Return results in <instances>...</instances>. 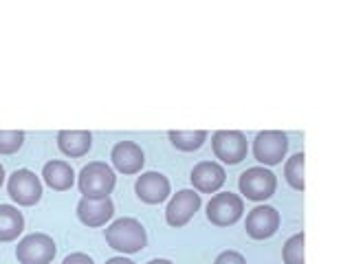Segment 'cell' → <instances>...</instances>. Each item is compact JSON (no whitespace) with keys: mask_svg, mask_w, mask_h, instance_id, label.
I'll use <instances>...</instances> for the list:
<instances>
[{"mask_svg":"<svg viewBox=\"0 0 352 264\" xmlns=\"http://www.w3.org/2000/svg\"><path fill=\"white\" fill-rule=\"evenodd\" d=\"M106 242L119 253H139L146 247L148 234L137 218H119L106 229Z\"/></svg>","mask_w":352,"mask_h":264,"instance_id":"1","label":"cell"},{"mask_svg":"<svg viewBox=\"0 0 352 264\" xmlns=\"http://www.w3.org/2000/svg\"><path fill=\"white\" fill-rule=\"evenodd\" d=\"M117 176L108 163L104 161H93L82 168L80 176H77V185L84 198H106L115 190Z\"/></svg>","mask_w":352,"mask_h":264,"instance_id":"2","label":"cell"},{"mask_svg":"<svg viewBox=\"0 0 352 264\" xmlns=\"http://www.w3.org/2000/svg\"><path fill=\"white\" fill-rule=\"evenodd\" d=\"M58 247L47 234H29L16 247V260L20 264H51Z\"/></svg>","mask_w":352,"mask_h":264,"instance_id":"3","label":"cell"},{"mask_svg":"<svg viewBox=\"0 0 352 264\" xmlns=\"http://www.w3.org/2000/svg\"><path fill=\"white\" fill-rule=\"evenodd\" d=\"M240 194L247 196L249 201H267L275 194V187H278V179L275 174L267 168H249L247 172L240 174Z\"/></svg>","mask_w":352,"mask_h":264,"instance_id":"4","label":"cell"},{"mask_svg":"<svg viewBox=\"0 0 352 264\" xmlns=\"http://www.w3.org/2000/svg\"><path fill=\"white\" fill-rule=\"evenodd\" d=\"M242 214H245V203H242V198L238 194L223 192L212 196V201L207 203V218L216 227L234 225L242 218Z\"/></svg>","mask_w":352,"mask_h":264,"instance_id":"5","label":"cell"},{"mask_svg":"<svg viewBox=\"0 0 352 264\" xmlns=\"http://www.w3.org/2000/svg\"><path fill=\"white\" fill-rule=\"evenodd\" d=\"M212 148L216 159L227 165H238L242 159H247L249 143L240 130H218L212 137Z\"/></svg>","mask_w":352,"mask_h":264,"instance_id":"6","label":"cell"},{"mask_svg":"<svg viewBox=\"0 0 352 264\" xmlns=\"http://www.w3.org/2000/svg\"><path fill=\"white\" fill-rule=\"evenodd\" d=\"M7 192L22 207L36 205L42 198V181L31 170H16L7 181Z\"/></svg>","mask_w":352,"mask_h":264,"instance_id":"7","label":"cell"},{"mask_svg":"<svg viewBox=\"0 0 352 264\" xmlns=\"http://www.w3.org/2000/svg\"><path fill=\"white\" fill-rule=\"evenodd\" d=\"M286 150H289V137L282 130H264L258 132L253 141V157L262 165H278L282 163Z\"/></svg>","mask_w":352,"mask_h":264,"instance_id":"8","label":"cell"},{"mask_svg":"<svg viewBox=\"0 0 352 264\" xmlns=\"http://www.w3.org/2000/svg\"><path fill=\"white\" fill-rule=\"evenodd\" d=\"M201 209V194L196 190H181L172 196V201L165 209V220L170 227H185Z\"/></svg>","mask_w":352,"mask_h":264,"instance_id":"9","label":"cell"},{"mask_svg":"<svg viewBox=\"0 0 352 264\" xmlns=\"http://www.w3.org/2000/svg\"><path fill=\"white\" fill-rule=\"evenodd\" d=\"M245 229L253 240H267L280 229V214L275 207L260 205L251 209L245 220Z\"/></svg>","mask_w":352,"mask_h":264,"instance_id":"10","label":"cell"},{"mask_svg":"<svg viewBox=\"0 0 352 264\" xmlns=\"http://www.w3.org/2000/svg\"><path fill=\"white\" fill-rule=\"evenodd\" d=\"M115 216V203L106 198H84L77 203V218L86 227H104Z\"/></svg>","mask_w":352,"mask_h":264,"instance_id":"11","label":"cell"},{"mask_svg":"<svg viewBox=\"0 0 352 264\" xmlns=\"http://www.w3.org/2000/svg\"><path fill=\"white\" fill-rule=\"evenodd\" d=\"M110 161L121 174H139L143 170V163H146V154L135 141H119L113 146Z\"/></svg>","mask_w":352,"mask_h":264,"instance_id":"12","label":"cell"},{"mask_svg":"<svg viewBox=\"0 0 352 264\" xmlns=\"http://www.w3.org/2000/svg\"><path fill=\"white\" fill-rule=\"evenodd\" d=\"M192 185L196 192H203V194H212V192H218L220 187L225 185L227 181V174H225V168L216 161H201L194 165L192 170Z\"/></svg>","mask_w":352,"mask_h":264,"instance_id":"13","label":"cell"},{"mask_svg":"<svg viewBox=\"0 0 352 264\" xmlns=\"http://www.w3.org/2000/svg\"><path fill=\"white\" fill-rule=\"evenodd\" d=\"M135 192H137V196L141 198L143 203L159 205L170 196L172 187H170L168 176H163L161 172H146V174H141L137 179Z\"/></svg>","mask_w":352,"mask_h":264,"instance_id":"14","label":"cell"},{"mask_svg":"<svg viewBox=\"0 0 352 264\" xmlns=\"http://www.w3.org/2000/svg\"><path fill=\"white\" fill-rule=\"evenodd\" d=\"M58 148L71 159H80L93 148V135L88 130H62L58 132Z\"/></svg>","mask_w":352,"mask_h":264,"instance_id":"15","label":"cell"},{"mask_svg":"<svg viewBox=\"0 0 352 264\" xmlns=\"http://www.w3.org/2000/svg\"><path fill=\"white\" fill-rule=\"evenodd\" d=\"M42 179L51 190L55 192H66L71 190L75 183V172L71 168V163L66 161H49L42 168Z\"/></svg>","mask_w":352,"mask_h":264,"instance_id":"16","label":"cell"},{"mask_svg":"<svg viewBox=\"0 0 352 264\" xmlns=\"http://www.w3.org/2000/svg\"><path fill=\"white\" fill-rule=\"evenodd\" d=\"M25 229V216L14 205H0V242L16 240Z\"/></svg>","mask_w":352,"mask_h":264,"instance_id":"17","label":"cell"},{"mask_svg":"<svg viewBox=\"0 0 352 264\" xmlns=\"http://www.w3.org/2000/svg\"><path fill=\"white\" fill-rule=\"evenodd\" d=\"M170 141L176 150L181 152H194L207 141V132L205 130H170Z\"/></svg>","mask_w":352,"mask_h":264,"instance_id":"18","label":"cell"},{"mask_svg":"<svg viewBox=\"0 0 352 264\" xmlns=\"http://www.w3.org/2000/svg\"><path fill=\"white\" fill-rule=\"evenodd\" d=\"M304 159H306L304 152H297L284 165V179L297 192H302L306 187L304 185Z\"/></svg>","mask_w":352,"mask_h":264,"instance_id":"19","label":"cell"},{"mask_svg":"<svg viewBox=\"0 0 352 264\" xmlns=\"http://www.w3.org/2000/svg\"><path fill=\"white\" fill-rule=\"evenodd\" d=\"M284 264H304V234H295L284 242Z\"/></svg>","mask_w":352,"mask_h":264,"instance_id":"20","label":"cell"},{"mask_svg":"<svg viewBox=\"0 0 352 264\" xmlns=\"http://www.w3.org/2000/svg\"><path fill=\"white\" fill-rule=\"evenodd\" d=\"M25 143L22 130H0V154H16Z\"/></svg>","mask_w":352,"mask_h":264,"instance_id":"21","label":"cell"},{"mask_svg":"<svg viewBox=\"0 0 352 264\" xmlns=\"http://www.w3.org/2000/svg\"><path fill=\"white\" fill-rule=\"evenodd\" d=\"M214 264H247V260H245V256H242V253H238V251H223V253H220V256L216 258Z\"/></svg>","mask_w":352,"mask_h":264,"instance_id":"22","label":"cell"},{"mask_svg":"<svg viewBox=\"0 0 352 264\" xmlns=\"http://www.w3.org/2000/svg\"><path fill=\"white\" fill-rule=\"evenodd\" d=\"M62 264H95L91 256H86V253H71V256H66Z\"/></svg>","mask_w":352,"mask_h":264,"instance_id":"23","label":"cell"},{"mask_svg":"<svg viewBox=\"0 0 352 264\" xmlns=\"http://www.w3.org/2000/svg\"><path fill=\"white\" fill-rule=\"evenodd\" d=\"M106 264H135V262L128 260V258H124V256H117V258H110V260H106Z\"/></svg>","mask_w":352,"mask_h":264,"instance_id":"24","label":"cell"},{"mask_svg":"<svg viewBox=\"0 0 352 264\" xmlns=\"http://www.w3.org/2000/svg\"><path fill=\"white\" fill-rule=\"evenodd\" d=\"M148 264H174V262H170V260H165V258H157V260H150Z\"/></svg>","mask_w":352,"mask_h":264,"instance_id":"25","label":"cell"},{"mask_svg":"<svg viewBox=\"0 0 352 264\" xmlns=\"http://www.w3.org/2000/svg\"><path fill=\"white\" fill-rule=\"evenodd\" d=\"M5 183V168H3V163H0V187H3Z\"/></svg>","mask_w":352,"mask_h":264,"instance_id":"26","label":"cell"}]
</instances>
